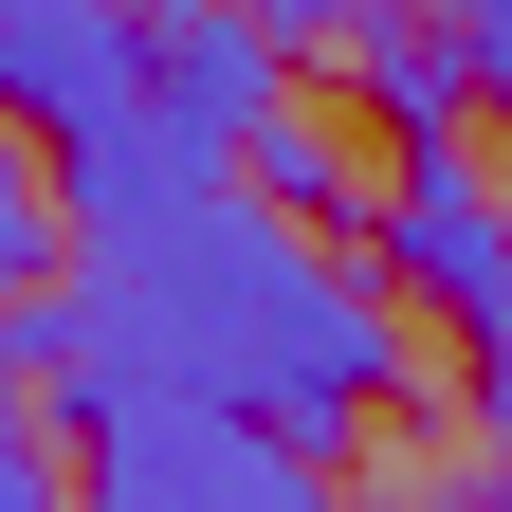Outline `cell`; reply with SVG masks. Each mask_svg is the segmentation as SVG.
Segmentation results:
<instances>
[{
	"instance_id": "obj_11",
	"label": "cell",
	"mask_w": 512,
	"mask_h": 512,
	"mask_svg": "<svg viewBox=\"0 0 512 512\" xmlns=\"http://www.w3.org/2000/svg\"><path fill=\"white\" fill-rule=\"evenodd\" d=\"M128 19H165V0H128Z\"/></svg>"
},
{
	"instance_id": "obj_2",
	"label": "cell",
	"mask_w": 512,
	"mask_h": 512,
	"mask_svg": "<svg viewBox=\"0 0 512 512\" xmlns=\"http://www.w3.org/2000/svg\"><path fill=\"white\" fill-rule=\"evenodd\" d=\"M366 275L421 293L439 330H458V366L512 348V256H494V183H476V128H421V147H384V183L348 202Z\"/></svg>"
},
{
	"instance_id": "obj_8",
	"label": "cell",
	"mask_w": 512,
	"mask_h": 512,
	"mask_svg": "<svg viewBox=\"0 0 512 512\" xmlns=\"http://www.w3.org/2000/svg\"><path fill=\"white\" fill-rule=\"evenodd\" d=\"M55 256H74V238H55V183H37V147H19V128H0V311H19Z\"/></svg>"
},
{
	"instance_id": "obj_7",
	"label": "cell",
	"mask_w": 512,
	"mask_h": 512,
	"mask_svg": "<svg viewBox=\"0 0 512 512\" xmlns=\"http://www.w3.org/2000/svg\"><path fill=\"white\" fill-rule=\"evenodd\" d=\"M220 183H256V202H275V220H311V238H348V202H366V165H348V147H330L293 92L238 128V165H220Z\"/></svg>"
},
{
	"instance_id": "obj_1",
	"label": "cell",
	"mask_w": 512,
	"mask_h": 512,
	"mask_svg": "<svg viewBox=\"0 0 512 512\" xmlns=\"http://www.w3.org/2000/svg\"><path fill=\"white\" fill-rule=\"evenodd\" d=\"M37 421H256L293 458L366 439L384 403H421V348H403V293L311 256V220H275L256 183H183V202L110 220L74 275H37L0 311Z\"/></svg>"
},
{
	"instance_id": "obj_3",
	"label": "cell",
	"mask_w": 512,
	"mask_h": 512,
	"mask_svg": "<svg viewBox=\"0 0 512 512\" xmlns=\"http://www.w3.org/2000/svg\"><path fill=\"white\" fill-rule=\"evenodd\" d=\"M74 512H348V494H330V458H293L256 421H92Z\"/></svg>"
},
{
	"instance_id": "obj_5",
	"label": "cell",
	"mask_w": 512,
	"mask_h": 512,
	"mask_svg": "<svg viewBox=\"0 0 512 512\" xmlns=\"http://www.w3.org/2000/svg\"><path fill=\"white\" fill-rule=\"evenodd\" d=\"M275 92H293V55L256 37L238 0H165V19H147V110H165L202 165H238V128L275 110Z\"/></svg>"
},
{
	"instance_id": "obj_9",
	"label": "cell",
	"mask_w": 512,
	"mask_h": 512,
	"mask_svg": "<svg viewBox=\"0 0 512 512\" xmlns=\"http://www.w3.org/2000/svg\"><path fill=\"white\" fill-rule=\"evenodd\" d=\"M0 512H74V476H55V421H37L19 348H0Z\"/></svg>"
},
{
	"instance_id": "obj_6",
	"label": "cell",
	"mask_w": 512,
	"mask_h": 512,
	"mask_svg": "<svg viewBox=\"0 0 512 512\" xmlns=\"http://www.w3.org/2000/svg\"><path fill=\"white\" fill-rule=\"evenodd\" d=\"M348 74H366V128L384 147H421V128H476V55H458V19L439 0H348Z\"/></svg>"
},
{
	"instance_id": "obj_10",
	"label": "cell",
	"mask_w": 512,
	"mask_h": 512,
	"mask_svg": "<svg viewBox=\"0 0 512 512\" xmlns=\"http://www.w3.org/2000/svg\"><path fill=\"white\" fill-rule=\"evenodd\" d=\"M403 512H476V476H439V494H403Z\"/></svg>"
},
{
	"instance_id": "obj_4",
	"label": "cell",
	"mask_w": 512,
	"mask_h": 512,
	"mask_svg": "<svg viewBox=\"0 0 512 512\" xmlns=\"http://www.w3.org/2000/svg\"><path fill=\"white\" fill-rule=\"evenodd\" d=\"M110 110H147V19L128 0H0V128L55 165Z\"/></svg>"
}]
</instances>
